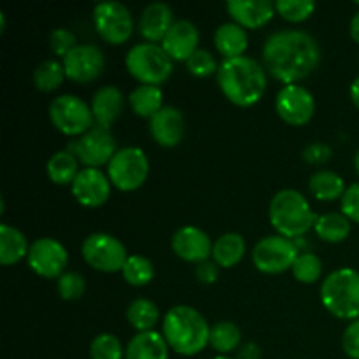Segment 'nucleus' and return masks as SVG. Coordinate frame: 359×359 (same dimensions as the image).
Listing matches in <instances>:
<instances>
[{
	"mask_svg": "<svg viewBox=\"0 0 359 359\" xmlns=\"http://www.w3.org/2000/svg\"><path fill=\"white\" fill-rule=\"evenodd\" d=\"M263 67L284 84H298L321 63V46L305 30L273 32L263 44Z\"/></svg>",
	"mask_w": 359,
	"mask_h": 359,
	"instance_id": "obj_1",
	"label": "nucleus"
},
{
	"mask_svg": "<svg viewBox=\"0 0 359 359\" xmlns=\"http://www.w3.org/2000/svg\"><path fill=\"white\" fill-rule=\"evenodd\" d=\"M216 79L221 93L237 107H252L266 93V69L251 56L223 60Z\"/></svg>",
	"mask_w": 359,
	"mask_h": 359,
	"instance_id": "obj_2",
	"label": "nucleus"
},
{
	"mask_svg": "<svg viewBox=\"0 0 359 359\" xmlns=\"http://www.w3.org/2000/svg\"><path fill=\"white\" fill-rule=\"evenodd\" d=\"M161 333L170 351L189 358L209 346L210 325L195 307L175 305L165 314Z\"/></svg>",
	"mask_w": 359,
	"mask_h": 359,
	"instance_id": "obj_3",
	"label": "nucleus"
},
{
	"mask_svg": "<svg viewBox=\"0 0 359 359\" xmlns=\"http://www.w3.org/2000/svg\"><path fill=\"white\" fill-rule=\"evenodd\" d=\"M269 219L277 233L297 241L314 228L318 216L304 193L286 188L277 191L270 200Z\"/></svg>",
	"mask_w": 359,
	"mask_h": 359,
	"instance_id": "obj_4",
	"label": "nucleus"
},
{
	"mask_svg": "<svg viewBox=\"0 0 359 359\" xmlns=\"http://www.w3.org/2000/svg\"><path fill=\"white\" fill-rule=\"evenodd\" d=\"M321 304L344 321L359 319V272L351 266L333 270L321 284Z\"/></svg>",
	"mask_w": 359,
	"mask_h": 359,
	"instance_id": "obj_5",
	"label": "nucleus"
},
{
	"mask_svg": "<svg viewBox=\"0 0 359 359\" xmlns=\"http://www.w3.org/2000/svg\"><path fill=\"white\" fill-rule=\"evenodd\" d=\"M125 65L130 76L140 84L160 86L170 77L174 70V60L167 55L161 44L139 42L128 49Z\"/></svg>",
	"mask_w": 359,
	"mask_h": 359,
	"instance_id": "obj_6",
	"label": "nucleus"
},
{
	"mask_svg": "<svg viewBox=\"0 0 359 359\" xmlns=\"http://www.w3.org/2000/svg\"><path fill=\"white\" fill-rule=\"evenodd\" d=\"M107 175L119 191H135L149 177V158L140 147H121L109 161Z\"/></svg>",
	"mask_w": 359,
	"mask_h": 359,
	"instance_id": "obj_7",
	"label": "nucleus"
},
{
	"mask_svg": "<svg viewBox=\"0 0 359 359\" xmlns=\"http://www.w3.org/2000/svg\"><path fill=\"white\" fill-rule=\"evenodd\" d=\"M300 248L291 238L283 235H266L256 242L252 249V263L256 269L266 276H277L293 269Z\"/></svg>",
	"mask_w": 359,
	"mask_h": 359,
	"instance_id": "obj_8",
	"label": "nucleus"
},
{
	"mask_svg": "<svg viewBox=\"0 0 359 359\" xmlns=\"http://www.w3.org/2000/svg\"><path fill=\"white\" fill-rule=\"evenodd\" d=\"M49 119L53 126L63 135L77 137L84 135L95 126L91 105H88L77 95H60L49 104Z\"/></svg>",
	"mask_w": 359,
	"mask_h": 359,
	"instance_id": "obj_9",
	"label": "nucleus"
},
{
	"mask_svg": "<svg viewBox=\"0 0 359 359\" xmlns=\"http://www.w3.org/2000/svg\"><path fill=\"white\" fill-rule=\"evenodd\" d=\"M81 255L91 269L104 273L121 272L128 259L126 245L118 237L105 231H97L84 238Z\"/></svg>",
	"mask_w": 359,
	"mask_h": 359,
	"instance_id": "obj_10",
	"label": "nucleus"
},
{
	"mask_svg": "<svg viewBox=\"0 0 359 359\" xmlns=\"http://www.w3.org/2000/svg\"><path fill=\"white\" fill-rule=\"evenodd\" d=\"M93 25L105 42L121 46L132 37L133 16L128 7L116 0L100 2L93 7Z\"/></svg>",
	"mask_w": 359,
	"mask_h": 359,
	"instance_id": "obj_11",
	"label": "nucleus"
},
{
	"mask_svg": "<svg viewBox=\"0 0 359 359\" xmlns=\"http://www.w3.org/2000/svg\"><path fill=\"white\" fill-rule=\"evenodd\" d=\"M69 151L76 154L79 163H83L88 168H100L104 165H109L116 153V139L107 128L95 125L90 132L81 135L79 139L70 142Z\"/></svg>",
	"mask_w": 359,
	"mask_h": 359,
	"instance_id": "obj_12",
	"label": "nucleus"
},
{
	"mask_svg": "<svg viewBox=\"0 0 359 359\" xmlns=\"http://www.w3.org/2000/svg\"><path fill=\"white\" fill-rule=\"evenodd\" d=\"M32 272L44 279H58L69 265V251L53 237H41L30 244L27 256Z\"/></svg>",
	"mask_w": 359,
	"mask_h": 359,
	"instance_id": "obj_13",
	"label": "nucleus"
},
{
	"mask_svg": "<svg viewBox=\"0 0 359 359\" xmlns=\"http://www.w3.org/2000/svg\"><path fill=\"white\" fill-rule=\"evenodd\" d=\"M276 111L287 125H307L316 112L314 95L302 84H284L276 97Z\"/></svg>",
	"mask_w": 359,
	"mask_h": 359,
	"instance_id": "obj_14",
	"label": "nucleus"
},
{
	"mask_svg": "<svg viewBox=\"0 0 359 359\" xmlns=\"http://www.w3.org/2000/svg\"><path fill=\"white\" fill-rule=\"evenodd\" d=\"M67 79L74 83H91L98 79L105 69V56L98 46L77 44L62 60Z\"/></svg>",
	"mask_w": 359,
	"mask_h": 359,
	"instance_id": "obj_15",
	"label": "nucleus"
},
{
	"mask_svg": "<svg viewBox=\"0 0 359 359\" xmlns=\"http://www.w3.org/2000/svg\"><path fill=\"white\" fill-rule=\"evenodd\" d=\"M111 179L100 168H81L77 177L70 184L72 196L77 203L86 209H97L102 207L111 196Z\"/></svg>",
	"mask_w": 359,
	"mask_h": 359,
	"instance_id": "obj_16",
	"label": "nucleus"
},
{
	"mask_svg": "<svg viewBox=\"0 0 359 359\" xmlns=\"http://www.w3.org/2000/svg\"><path fill=\"white\" fill-rule=\"evenodd\" d=\"M170 245L174 255L181 258L182 262L198 265V263L207 262L212 256L214 242L210 241L207 231H203L202 228L188 224V226L179 228L172 235Z\"/></svg>",
	"mask_w": 359,
	"mask_h": 359,
	"instance_id": "obj_17",
	"label": "nucleus"
},
{
	"mask_svg": "<svg viewBox=\"0 0 359 359\" xmlns=\"http://www.w3.org/2000/svg\"><path fill=\"white\" fill-rule=\"evenodd\" d=\"M186 132L184 114L174 105H165L149 119V133L161 147H175L182 142Z\"/></svg>",
	"mask_w": 359,
	"mask_h": 359,
	"instance_id": "obj_18",
	"label": "nucleus"
},
{
	"mask_svg": "<svg viewBox=\"0 0 359 359\" xmlns=\"http://www.w3.org/2000/svg\"><path fill=\"white\" fill-rule=\"evenodd\" d=\"M198 42L200 32L196 25L189 20H177L161 41V48L174 62H188L189 56L200 49Z\"/></svg>",
	"mask_w": 359,
	"mask_h": 359,
	"instance_id": "obj_19",
	"label": "nucleus"
},
{
	"mask_svg": "<svg viewBox=\"0 0 359 359\" xmlns=\"http://www.w3.org/2000/svg\"><path fill=\"white\" fill-rule=\"evenodd\" d=\"M226 11L235 23L251 30L265 27L277 13L270 0H228Z\"/></svg>",
	"mask_w": 359,
	"mask_h": 359,
	"instance_id": "obj_20",
	"label": "nucleus"
},
{
	"mask_svg": "<svg viewBox=\"0 0 359 359\" xmlns=\"http://www.w3.org/2000/svg\"><path fill=\"white\" fill-rule=\"evenodd\" d=\"M91 112H93L95 125L102 128H111L125 109V95L114 84H107L95 91L91 98Z\"/></svg>",
	"mask_w": 359,
	"mask_h": 359,
	"instance_id": "obj_21",
	"label": "nucleus"
},
{
	"mask_svg": "<svg viewBox=\"0 0 359 359\" xmlns=\"http://www.w3.org/2000/svg\"><path fill=\"white\" fill-rule=\"evenodd\" d=\"M175 23L172 7L165 2H153L144 7L139 18V32L146 42L158 44L165 39L172 25Z\"/></svg>",
	"mask_w": 359,
	"mask_h": 359,
	"instance_id": "obj_22",
	"label": "nucleus"
},
{
	"mask_svg": "<svg viewBox=\"0 0 359 359\" xmlns=\"http://www.w3.org/2000/svg\"><path fill=\"white\" fill-rule=\"evenodd\" d=\"M168 347L163 333L142 332L130 339L125 359H168Z\"/></svg>",
	"mask_w": 359,
	"mask_h": 359,
	"instance_id": "obj_23",
	"label": "nucleus"
},
{
	"mask_svg": "<svg viewBox=\"0 0 359 359\" xmlns=\"http://www.w3.org/2000/svg\"><path fill=\"white\" fill-rule=\"evenodd\" d=\"M214 46L224 56V60L238 58V56H244L248 49L249 35L244 27L235 21H228V23L219 25L214 32Z\"/></svg>",
	"mask_w": 359,
	"mask_h": 359,
	"instance_id": "obj_24",
	"label": "nucleus"
},
{
	"mask_svg": "<svg viewBox=\"0 0 359 359\" xmlns=\"http://www.w3.org/2000/svg\"><path fill=\"white\" fill-rule=\"evenodd\" d=\"M30 251L27 237L21 230L13 224H0V263L4 266H11L25 259Z\"/></svg>",
	"mask_w": 359,
	"mask_h": 359,
	"instance_id": "obj_25",
	"label": "nucleus"
},
{
	"mask_svg": "<svg viewBox=\"0 0 359 359\" xmlns=\"http://www.w3.org/2000/svg\"><path fill=\"white\" fill-rule=\"evenodd\" d=\"M245 249L244 237L235 231H228L214 241L212 262H216L219 269H233L245 256Z\"/></svg>",
	"mask_w": 359,
	"mask_h": 359,
	"instance_id": "obj_26",
	"label": "nucleus"
},
{
	"mask_svg": "<svg viewBox=\"0 0 359 359\" xmlns=\"http://www.w3.org/2000/svg\"><path fill=\"white\" fill-rule=\"evenodd\" d=\"M346 182H344L342 175H339L333 170H321L314 172L312 177L309 179V191L314 198L321 200V202H335V200H342L344 193H346Z\"/></svg>",
	"mask_w": 359,
	"mask_h": 359,
	"instance_id": "obj_27",
	"label": "nucleus"
},
{
	"mask_svg": "<svg viewBox=\"0 0 359 359\" xmlns=\"http://www.w3.org/2000/svg\"><path fill=\"white\" fill-rule=\"evenodd\" d=\"M128 104L133 114L151 119L158 111L165 107L163 91L160 86H153V84H139L128 95Z\"/></svg>",
	"mask_w": 359,
	"mask_h": 359,
	"instance_id": "obj_28",
	"label": "nucleus"
},
{
	"mask_svg": "<svg viewBox=\"0 0 359 359\" xmlns=\"http://www.w3.org/2000/svg\"><path fill=\"white\" fill-rule=\"evenodd\" d=\"M353 221L342 212H326L318 216L314 224V231L323 242L328 244H340L351 235Z\"/></svg>",
	"mask_w": 359,
	"mask_h": 359,
	"instance_id": "obj_29",
	"label": "nucleus"
},
{
	"mask_svg": "<svg viewBox=\"0 0 359 359\" xmlns=\"http://www.w3.org/2000/svg\"><path fill=\"white\" fill-rule=\"evenodd\" d=\"M46 172H48L49 181L55 182V184H72L74 179H76L77 174L81 172L79 160H77L76 154L70 153L69 149L56 151V153H53L51 158L48 160Z\"/></svg>",
	"mask_w": 359,
	"mask_h": 359,
	"instance_id": "obj_30",
	"label": "nucleus"
},
{
	"mask_svg": "<svg viewBox=\"0 0 359 359\" xmlns=\"http://www.w3.org/2000/svg\"><path fill=\"white\" fill-rule=\"evenodd\" d=\"M242 332L235 323L231 321H217L210 326L209 346L217 354L230 356L231 353L241 349Z\"/></svg>",
	"mask_w": 359,
	"mask_h": 359,
	"instance_id": "obj_31",
	"label": "nucleus"
},
{
	"mask_svg": "<svg viewBox=\"0 0 359 359\" xmlns=\"http://www.w3.org/2000/svg\"><path fill=\"white\" fill-rule=\"evenodd\" d=\"M158 319H160L158 305L149 298H135L126 309V321L133 330H137V333L153 332Z\"/></svg>",
	"mask_w": 359,
	"mask_h": 359,
	"instance_id": "obj_32",
	"label": "nucleus"
},
{
	"mask_svg": "<svg viewBox=\"0 0 359 359\" xmlns=\"http://www.w3.org/2000/svg\"><path fill=\"white\" fill-rule=\"evenodd\" d=\"M65 79L67 74L65 69H63V63L60 62V60H44V62L39 63L34 70L35 88H37L39 91H44V93L58 90Z\"/></svg>",
	"mask_w": 359,
	"mask_h": 359,
	"instance_id": "obj_33",
	"label": "nucleus"
},
{
	"mask_svg": "<svg viewBox=\"0 0 359 359\" xmlns=\"http://www.w3.org/2000/svg\"><path fill=\"white\" fill-rule=\"evenodd\" d=\"M123 279L133 287H144L154 279V265L149 258L140 255H130L121 270Z\"/></svg>",
	"mask_w": 359,
	"mask_h": 359,
	"instance_id": "obj_34",
	"label": "nucleus"
},
{
	"mask_svg": "<svg viewBox=\"0 0 359 359\" xmlns=\"http://www.w3.org/2000/svg\"><path fill=\"white\" fill-rule=\"evenodd\" d=\"M291 272L300 284H316L323 276V259L314 252L304 251L298 255Z\"/></svg>",
	"mask_w": 359,
	"mask_h": 359,
	"instance_id": "obj_35",
	"label": "nucleus"
},
{
	"mask_svg": "<svg viewBox=\"0 0 359 359\" xmlns=\"http://www.w3.org/2000/svg\"><path fill=\"white\" fill-rule=\"evenodd\" d=\"M126 349L112 333H100L90 344L91 359H125Z\"/></svg>",
	"mask_w": 359,
	"mask_h": 359,
	"instance_id": "obj_36",
	"label": "nucleus"
},
{
	"mask_svg": "<svg viewBox=\"0 0 359 359\" xmlns=\"http://www.w3.org/2000/svg\"><path fill=\"white\" fill-rule=\"evenodd\" d=\"M276 11L286 21L300 23L314 14L316 2L314 0H277Z\"/></svg>",
	"mask_w": 359,
	"mask_h": 359,
	"instance_id": "obj_37",
	"label": "nucleus"
},
{
	"mask_svg": "<svg viewBox=\"0 0 359 359\" xmlns=\"http://www.w3.org/2000/svg\"><path fill=\"white\" fill-rule=\"evenodd\" d=\"M56 291L65 302L79 300L86 291V279L79 272H65L56 279Z\"/></svg>",
	"mask_w": 359,
	"mask_h": 359,
	"instance_id": "obj_38",
	"label": "nucleus"
},
{
	"mask_svg": "<svg viewBox=\"0 0 359 359\" xmlns=\"http://www.w3.org/2000/svg\"><path fill=\"white\" fill-rule=\"evenodd\" d=\"M186 69H188V72L191 74V76L203 79V77L217 74L219 63L216 62L212 53H209L207 49H198V51H195L189 56V60L186 62Z\"/></svg>",
	"mask_w": 359,
	"mask_h": 359,
	"instance_id": "obj_39",
	"label": "nucleus"
},
{
	"mask_svg": "<svg viewBox=\"0 0 359 359\" xmlns=\"http://www.w3.org/2000/svg\"><path fill=\"white\" fill-rule=\"evenodd\" d=\"M76 46L77 37L72 30H69V28H55V30L51 32V35H49V48H51V51L55 53L56 56H62V60L65 58Z\"/></svg>",
	"mask_w": 359,
	"mask_h": 359,
	"instance_id": "obj_40",
	"label": "nucleus"
},
{
	"mask_svg": "<svg viewBox=\"0 0 359 359\" xmlns=\"http://www.w3.org/2000/svg\"><path fill=\"white\" fill-rule=\"evenodd\" d=\"M340 210L353 223L359 224V182H354L346 189L342 200H340Z\"/></svg>",
	"mask_w": 359,
	"mask_h": 359,
	"instance_id": "obj_41",
	"label": "nucleus"
},
{
	"mask_svg": "<svg viewBox=\"0 0 359 359\" xmlns=\"http://www.w3.org/2000/svg\"><path fill=\"white\" fill-rule=\"evenodd\" d=\"M342 349L347 358L359 359V319L351 323L342 335Z\"/></svg>",
	"mask_w": 359,
	"mask_h": 359,
	"instance_id": "obj_42",
	"label": "nucleus"
},
{
	"mask_svg": "<svg viewBox=\"0 0 359 359\" xmlns=\"http://www.w3.org/2000/svg\"><path fill=\"white\" fill-rule=\"evenodd\" d=\"M332 158V147L325 142H314L304 149V160L312 165H321Z\"/></svg>",
	"mask_w": 359,
	"mask_h": 359,
	"instance_id": "obj_43",
	"label": "nucleus"
},
{
	"mask_svg": "<svg viewBox=\"0 0 359 359\" xmlns=\"http://www.w3.org/2000/svg\"><path fill=\"white\" fill-rule=\"evenodd\" d=\"M195 277L198 283L210 286V284H214L219 279V266H217V263L212 262V259L198 263L195 269Z\"/></svg>",
	"mask_w": 359,
	"mask_h": 359,
	"instance_id": "obj_44",
	"label": "nucleus"
},
{
	"mask_svg": "<svg viewBox=\"0 0 359 359\" xmlns=\"http://www.w3.org/2000/svg\"><path fill=\"white\" fill-rule=\"evenodd\" d=\"M237 359H262V349H259L258 344L249 342L241 346V349L237 351Z\"/></svg>",
	"mask_w": 359,
	"mask_h": 359,
	"instance_id": "obj_45",
	"label": "nucleus"
},
{
	"mask_svg": "<svg viewBox=\"0 0 359 359\" xmlns=\"http://www.w3.org/2000/svg\"><path fill=\"white\" fill-rule=\"evenodd\" d=\"M349 95H351V100H353L354 107H356L359 111V76L353 81V83H351Z\"/></svg>",
	"mask_w": 359,
	"mask_h": 359,
	"instance_id": "obj_46",
	"label": "nucleus"
},
{
	"mask_svg": "<svg viewBox=\"0 0 359 359\" xmlns=\"http://www.w3.org/2000/svg\"><path fill=\"white\" fill-rule=\"evenodd\" d=\"M349 32H351V37H353V41L356 42V44H359V11L354 14L353 20H351Z\"/></svg>",
	"mask_w": 359,
	"mask_h": 359,
	"instance_id": "obj_47",
	"label": "nucleus"
},
{
	"mask_svg": "<svg viewBox=\"0 0 359 359\" xmlns=\"http://www.w3.org/2000/svg\"><path fill=\"white\" fill-rule=\"evenodd\" d=\"M353 163H354V170H356V174L359 175V149L356 151V154H354Z\"/></svg>",
	"mask_w": 359,
	"mask_h": 359,
	"instance_id": "obj_48",
	"label": "nucleus"
},
{
	"mask_svg": "<svg viewBox=\"0 0 359 359\" xmlns=\"http://www.w3.org/2000/svg\"><path fill=\"white\" fill-rule=\"evenodd\" d=\"M210 359H237L235 356H223V354H217V356L210 358Z\"/></svg>",
	"mask_w": 359,
	"mask_h": 359,
	"instance_id": "obj_49",
	"label": "nucleus"
}]
</instances>
